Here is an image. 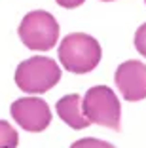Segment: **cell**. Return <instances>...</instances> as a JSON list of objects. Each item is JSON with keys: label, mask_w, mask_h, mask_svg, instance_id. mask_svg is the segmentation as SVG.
I'll list each match as a JSON object with an SVG mask.
<instances>
[{"label": "cell", "mask_w": 146, "mask_h": 148, "mask_svg": "<svg viewBox=\"0 0 146 148\" xmlns=\"http://www.w3.org/2000/svg\"><path fill=\"white\" fill-rule=\"evenodd\" d=\"M135 48H137V51L141 55L146 57V23L141 25L137 29V32H135Z\"/></svg>", "instance_id": "30bf717a"}, {"label": "cell", "mask_w": 146, "mask_h": 148, "mask_svg": "<svg viewBox=\"0 0 146 148\" xmlns=\"http://www.w3.org/2000/svg\"><path fill=\"white\" fill-rule=\"evenodd\" d=\"M17 144H19L17 131L8 122L0 120V148H17Z\"/></svg>", "instance_id": "ba28073f"}, {"label": "cell", "mask_w": 146, "mask_h": 148, "mask_svg": "<svg viewBox=\"0 0 146 148\" xmlns=\"http://www.w3.org/2000/svg\"><path fill=\"white\" fill-rule=\"evenodd\" d=\"M10 112L13 120L30 133H40L51 122V110L46 101L38 97H23L13 101Z\"/></svg>", "instance_id": "5b68a950"}, {"label": "cell", "mask_w": 146, "mask_h": 148, "mask_svg": "<svg viewBox=\"0 0 146 148\" xmlns=\"http://www.w3.org/2000/svg\"><path fill=\"white\" fill-rule=\"evenodd\" d=\"M70 148H114V146H112L110 143H106V140H99V139H91V137H87V139L76 140Z\"/></svg>", "instance_id": "9c48e42d"}, {"label": "cell", "mask_w": 146, "mask_h": 148, "mask_svg": "<svg viewBox=\"0 0 146 148\" xmlns=\"http://www.w3.org/2000/svg\"><path fill=\"white\" fill-rule=\"evenodd\" d=\"M144 2H146V0H144Z\"/></svg>", "instance_id": "4fadbf2b"}, {"label": "cell", "mask_w": 146, "mask_h": 148, "mask_svg": "<svg viewBox=\"0 0 146 148\" xmlns=\"http://www.w3.org/2000/svg\"><path fill=\"white\" fill-rule=\"evenodd\" d=\"M103 2H112V0H103Z\"/></svg>", "instance_id": "7c38bea8"}, {"label": "cell", "mask_w": 146, "mask_h": 148, "mask_svg": "<svg viewBox=\"0 0 146 148\" xmlns=\"http://www.w3.org/2000/svg\"><path fill=\"white\" fill-rule=\"evenodd\" d=\"M82 110L89 123L108 127L118 131L120 129L121 106L116 93L106 86H95L87 89L86 97L82 99Z\"/></svg>", "instance_id": "3957f363"}, {"label": "cell", "mask_w": 146, "mask_h": 148, "mask_svg": "<svg viewBox=\"0 0 146 148\" xmlns=\"http://www.w3.org/2000/svg\"><path fill=\"white\" fill-rule=\"evenodd\" d=\"M19 38L29 49L47 51L59 40V25L51 13L36 10L23 17L19 25Z\"/></svg>", "instance_id": "277c9868"}, {"label": "cell", "mask_w": 146, "mask_h": 148, "mask_svg": "<svg viewBox=\"0 0 146 148\" xmlns=\"http://www.w3.org/2000/svg\"><path fill=\"white\" fill-rule=\"evenodd\" d=\"M59 59L66 70L74 74H86L101 61V46L89 34L72 32L64 36L59 46Z\"/></svg>", "instance_id": "6da1fadb"}, {"label": "cell", "mask_w": 146, "mask_h": 148, "mask_svg": "<svg viewBox=\"0 0 146 148\" xmlns=\"http://www.w3.org/2000/svg\"><path fill=\"white\" fill-rule=\"evenodd\" d=\"M55 108L59 118L64 123H69L72 129H84L89 125V120L82 110V97L76 93H70V95H64L63 99H59Z\"/></svg>", "instance_id": "52a82bcc"}, {"label": "cell", "mask_w": 146, "mask_h": 148, "mask_svg": "<svg viewBox=\"0 0 146 148\" xmlns=\"http://www.w3.org/2000/svg\"><path fill=\"white\" fill-rule=\"evenodd\" d=\"M59 6H63V8L66 10H72V8H78V6H82L86 0H55Z\"/></svg>", "instance_id": "8fae6325"}, {"label": "cell", "mask_w": 146, "mask_h": 148, "mask_svg": "<svg viewBox=\"0 0 146 148\" xmlns=\"http://www.w3.org/2000/svg\"><path fill=\"white\" fill-rule=\"evenodd\" d=\"M61 80V69L49 57H30L19 63L15 70V84L27 93H46Z\"/></svg>", "instance_id": "7a4b0ae2"}, {"label": "cell", "mask_w": 146, "mask_h": 148, "mask_svg": "<svg viewBox=\"0 0 146 148\" xmlns=\"http://www.w3.org/2000/svg\"><path fill=\"white\" fill-rule=\"evenodd\" d=\"M116 86L125 101L146 99V65L141 61H125L116 70Z\"/></svg>", "instance_id": "8992f818"}]
</instances>
